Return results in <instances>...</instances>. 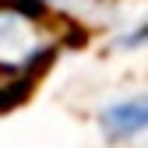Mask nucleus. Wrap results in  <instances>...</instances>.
<instances>
[{"mask_svg":"<svg viewBox=\"0 0 148 148\" xmlns=\"http://www.w3.org/2000/svg\"><path fill=\"white\" fill-rule=\"evenodd\" d=\"M113 49L120 53H138V49H148V14H141L131 28H123L116 39H113Z\"/></svg>","mask_w":148,"mask_h":148,"instance_id":"f03ea898","label":"nucleus"},{"mask_svg":"<svg viewBox=\"0 0 148 148\" xmlns=\"http://www.w3.org/2000/svg\"><path fill=\"white\" fill-rule=\"evenodd\" d=\"M18 4H35V7H46L49 0H18Z\"/></svg>","mask_w":148,"mask_h":148,"instance_id":"7ed1b4c3","label":"nucleus"},{"mask_svg":"<svg viewBox=\"0 0 148 148\" xmlns=\"http://www.w3.org/2000/svg\"><path fill=\"white\" fill-rule=\"evenodd\" d=\"M99 127L109 141H138L148 138V92L113 99L99 109Z\"/></svg>","mask_w":148,"mask_h":148,"instance_id":"f257e3e1","label":"nucleus"}]
</instances>
